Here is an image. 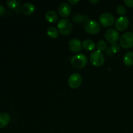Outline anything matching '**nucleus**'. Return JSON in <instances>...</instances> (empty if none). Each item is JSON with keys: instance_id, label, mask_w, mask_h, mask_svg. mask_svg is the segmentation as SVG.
I'll use <instances>...</instances> for the list:
<instances>
[{"instance_id": "412c9836", "label": "nucleus", "mask_w": 133, "mask_h": 133, "mask_svg": "<svg viewBox=\"0 0 133 133\" xmlns=\"http://www.w3.org/2000/svg\"><path fill=\"white\" fill-rule=\"evenodd\" d=\"M117 13H118L119 15L122 16H124V15L126 13V9L124 6L123 5H119L118 6L116 9Z\"/></svg>"}, {"instance_id": "9d476101", "label": "nucleus", "mask_w": 133, "mask_h": 133, "mask_svg": "<svg viewBox=\"0 0 133 133\" xmlns=\"http://www.w3.org/2000/svg\"><path fill=\"white\" fill-rule=\"evenodd\" d=\"M58 12L60 16L62 17L66 18L68 17L71 13V6L67 3H62L60 4L58 8Z\"/></svg>"}, {"instance_id": "9b49d317", "label": "nucleus", "mask_w": 133, "mask_h": 133, "mask_svg": "<svg viewBox=\"0 0 133 133\" xmlns=\"http://www.w3.org/2000/svg\"><path fill=\"white\" fill-rule=\"evenodd\" d=\"M69 48L73 53H79L82 50V43L77 38H73L69 42Z\"/></svg>"}, {"instance_id": "39448f33", "label": "nucleus", "mask_w": 133, "mask_h": 133, "mask_svg": "<svg viewBox=\"0 0 133 133\" xmlns=\"http://www.w3.org/2000/svg\"><path fill=\"white\" fill-rule=\"evenodd\" d=\"M120 45L124 49L133 47V33L131 32H127L123 34L119 38Z\"/></svg>"}, {"instance_id": "ddd939ff", "label": "nucleus", "mask_w": 133, "mask_h": 133, "mask_svg": "<svg viewBox=\"0 0 133 133\" xmlns=\"http://www.w3.org/2000/svg\"><path fill=\"white\" fill-rule=\"evenodd\" d=\"M6 3L7 4L8 6L11 9H14L16 12L17 14H19L21 12L19 6L21 5L20 1H16V0H9L6 1Z\"/></svg>"}, {"instance_id": "0eeeda50", "label": "nucleus", "mask_w": 133, "mask_h": 133, "mask_svg": "<svg viewBox=\"0 0 133 133\" xmlns=\"http://www.w3.org/2000/svg\"><path fill=\"white\" fill-rule=\"evenodd\" d=\"M82 83V77L78 73H74L68 79V85L73 89H77Z\"/></svg>"}, {"instance_id": "393cba45", "label": "nucleus", "mask_w": 133, "mask_h": 133, "mask_svg": "<svg viewBox=\"0 0 133 133\" xmlns=\"http://www.w3.org/2000/svg\"><path fill=\"white\" fill-rule=\"evenodd\" d=\"M79 2V0H69L68 3H70L71 5H76Z\"/></svg>"}, {"instance_id": "b1692460", "label": "nucleus", "mask_w": 133, "mask_h": 133, "mask_svg": "<svg viewBox=\"0 0 133 133\" xmlns=\"http://www.w3.org/2000/svg\"><path fill=\"white\" fill-rule=\"evenodd\" d=\"M5 7H4L2 5H1V4H0V17H1V16L3 15V14L5 13Z\"/></svg>"}, {"instance_id": "a211bd4d", "label": "nucleus", "mask_w": 133, "mask_h": 133, "mask_svg": "<svg viewBox=\"0 0 133 133\" xmlns=\"http://www.w3.org/2000/svg\"><path fill=\"white\" fill-rule=\"evenodd\" d=\"M88 19H89L88 16L84 15V14H75L74 17H73V20L77 23H81L83 22H87Z\"/></svg>"}, {"instance_id": "aec40b11", "label": "nucleus", "mask_w": 133, "mask_h": 133, "mask_svg": "<svg viewBox=\"0 0 133 133\" xmlns=\"http://www.w3.org/2000/svg\"><path fill=\"white\" fill-rule=\"evenodd\" d=\"M97 48L99 51H103L107 48V44L103 40H100L97 44Z\"/></svg>"}, {"instance_id": "423d86ee", "label": "nucleus", "mask_w": 133, "mask_h": 133, "mask_svg": "<svg viewBox=\"0 0 133 133\" xmlns=\"http://www.w3.org/2000/svg\"><path fill=\"white\" fill-rule=\"evenodd\" d=\"M99 21L101 25L105 27H111L115 23V18L112 14L105 12L101 14L99 18Z\"/></svg>"}, {"instance_id": "5701e85b", "label": "nucleus", "mask_w": 133, "mask_h": 133, "mask_svg": "<svg viewBox=\"0 0 133 133\" xmlns=\"http://www.w3.org/2000/svg\"><path fill=\"white\" fill-rule=\"evenodd\" d=\"M124 3L129 7H133V0H125Z\"/></svg>"}, {"instance_id": "dca6fc26", "label": "nucleus", "mask_w": 133, "mask_h": 133, "mask_svg": "<svg viewBox=\"0 0 133 133\" xmlns=\"http://www.w3.org/2000/svg\"><path fill=\"white\" fill-rule=\"evenodd\" d=\"M123 63L127 66L133 65V51L127 52L123 56Z\"/></svg>"}, {"instance_id": "1a4fd4ad", "label": "nucleus", "mask_w": 133, "mask_h": 133, "mask_svg": "<svg viewBox=\"0 0 133 133\" xmlns=\"http://www.w3.org/2000/svg\"><path fill=\"white\" fill-rule=\"evenodd\" d=\"M129 25V20L127 16H120L116 19L115 22V27L117 30L123 31L128 27Z\"/></svg>"}, {"instance_id": "7ed1b4c3", "label": "nucleus", "mask_w": 133, "mask_h": 133, "mask_svg": "<svg viewBox=\"0 0 133 133\" xmlns=\"http://www.w3.org/2000/svg\"><path fill=\"white\" fill-rule=\"evenodd\" d=\"M72 66L77 69H81L85 67L87 64V58L84 55L77 54L74 56L71 59Z\"/></svg>"}, {"instance_id": "6ab92c4d", "label": "nucleus", "mask_w": 133, "mask_h": 133, "mask_svg": "<svg viewBox=\"0 0 133 133\" xmlns=\"http://www.w3.org/2000/svg\"><path fill=\"white\" fill-rule=\"evenodd\" d=\"M47 34L50 38L53 39H56L58 36V30L54 27H50L47 30Z\"/></svg>"}, {"instance_id": "6e6552de", "label": "nucleus", "mask_w": 133, "mask_h": 133, "mask_svg": "<svg viewBox=\"0 0 133 133\" xmlns=\"http://www.w3.org/2000/svg\"><path fill=\"white\" fill-rule=\"evenodd\" d=\"M105 38L109 44H114L119 39V32L114 29H109L105 32Z\"/></svg>"}, {"instance_id": "f8f14e48", "label": "nucleus", "mask_w": 133, "mask_h": 133, "mask_svg": "<svg viewBox=\"0 0 133 133\" xmlns=\"http://www.w3.org/2000/svg\"><path fill=\"white\" fill-rule=\"evenodd\" d=\"M35 10V6L31 3H25L23 4L21 8V11L25 15L29 16L33 14Z\"/></svg>"}, {"instance_id": "a878e982", "label": "nucleus", "mask_w": 133, "mask_h": 133, "mask_svg": "<svg viewBox=\"0 0 133 133\" xmlns=\"http://www.w3.org/2000/svg\"><path fill=\"white\" fill-rule=\"evenodd\" d=\"M89 1H90V3H93V4L97 3L99 2V0H96V1H94V0H93V1H92V0H90Z\"/></svg>"}, {"instance_id": "f257e3e1", "label": "nucleus", "mask_w": 133, "mask_h": 133, "mask_svg": "<svg viewBox=\"0 0 133 133\" xmlns=\"http://www.w3.org/2000/svg\"><path fill=\"white\" fill-rule=\"evenodd\" d=\"M84 29L90 35L97 34L101 30V26L99 23L94 19H89L84 22Z\"/></svg>"}, {"instance_id": "4468645a", "label": "nucleus", "mask_w": 133, "mask_h": 133, "mask_svg": "<svg viewBox=\"0 0 133 133\" xmlns=\"http://www.w3.org/2000/svg\"><path fill=\"white\" fill-rule=\"evenodd\" d=\"M10 117L9 114L6 112L0 113V128L5 127L9 124Z\"/></svg>"}, {"instance_id": "4be33fe9", "label": "nucleus", "mask_w": 133, "mask_h": 133, "mask_svg": "<svg viewBox=\"0 0 133 133\" xmlns=\"http://www.w3.org/2000/svg\"><path fill=\"white\" fill-rule=\"evenodd\" d=\"M110 49H111V51H112L113 53H118L119 51V49H120V47H119V45H118L117 43H115V44H112V45L110 46Z\"/></svg>"}, {"instance_id": "f3484780", "label": "nucleus", "mask_w": 133, "mask_h": 133, "mask_svg": "<svg viewBox=\"0 0 133 133\" xmlns=\"http://www.w3.org/2000/svg\"><path fill=\"white\" fill-rule=\"evenodd\" d=\"M82 45L85 50L89 51H93L96 48V45H95V43L94 42V41L89 40V39L84 40L83 44H82Z\"/></svg>"}, {"instance_id": "20e7f679", "label": "nucleus", "mask_w": 133, "mask_h": 133, "mask_svg": "<svg viewBox=\"0 0 133 133\" xmlns=\"http://www.w3.org/2000/svg\"><path fill=\"white\" fill-rule=\"evenodd\" d=\"M90 61L92 64H93L94 66L101 67L105 62V58L101 51L98 50L94 51L92 52L90 55Z\"/></svg>"}, {"instance_id": "2eb2a0df", "label": "nucleus", "mask_w": 133, "mask_h": 133, "mask_svg": "<svg viewBox=\"0 0 133 133\" xmlns=\"http://www.w3.org/2000/svg\"><path fill=\"white\" fill-rule=\"evenodd\" d=\"M45 18L48 22L50 23H55L58 19V16L57 13L53 10H48L45 14Z\"/></svg>"}, {"instance_id": "f03ea898", "label": "nucleus", "mask_w": 133, "mask_h": 133, "mask_svg": "<svg viewBox=\"0 0 133 133\" xmlns=\"http://www.w3.org/2000/svg\"><path fill=\"white\" fill-rule=\"evenodd\" d=\"M57 28L61 35H68L72 31V23L68 19H62L58 21L57 23Z\"/></svg>"}]
</instances>
